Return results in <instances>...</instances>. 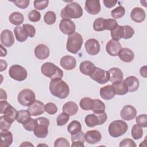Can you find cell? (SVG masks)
<instances>
[{
    "label": "cell",
    "mask_w": 147,
    "mask_h": 147,
    "mask_svg": "<svg viewBox=\"0 0 147 147\" xmlns=\"http://www.w3.org/2000/svg\"><path fill=\"white\" fill-rule=\"evenodd\" d=\"M49 91L53 96L59 99H65L69 94L68 85L61 79L51 80L49 83Z\"/></svg>",
    "instance_id": "obj_1"
},
{
    "label": "cell",
    "mask_w": 147,
    "mask_h": 147,
    "mask_svg": "<svg viewBox=\"0 0 147 147\" xmlns=\"http://www.w3.org/2000/svg\"><path fill=\"white\" fill-rule=\"evenodd\" d=\"M83 9L81 6L75 2L67 4L60 12V16L63 19L71 20L79 18L83 15Z\"/></svg>",
    "instance_id": "obj_2"
},
{
    "label": "cell",
    "mask_w": 147,
    "mask_h": 147,
    "mask_svg": "<svg viewBox=\"0 0 147 147\" xmlns=\"http://www.w3.org/2000/svg\"><path fill=\"white\" fill-rule=\"evenodd\" d=\"M41 73L51 80L61 79L63 76V71L57 66L51 62L44 63L41 67Z\"/></svg>",
    "instance_id": "obj_3"
},
{
    "label": "cell",
    "mask_w": 147,
    "mask_h": 147,
    "mask_svg": "<svg viewBox=\"0 0 147 147\" xmlns=\"http://www.w3.org/2000/svg\"><path fill=\"white\" fill-rule=\"evenodd\" d=\"M83 40L82 35L78 32L69 35L67 39L66 48L72 53H77L81 49Z\"/></svg>",
    "instance_id": "obj_4"
},
{
    "label": "cell",
    "mask_w": 147,
    "mask_h": 147,
    "mask_svg": "<svg viewBox=\"0 0 147 147\" xmlns=\"http://www.w3.org/2000/svg\"><path fill=\"white\" fill-rule=\"evenodd\" d=\"M49 120L45 117H39L36 119V125L33 130L34 136L38 138H44L48 134V127Z\"/></svg>",
    "instance_id": "obj_5"
},
{
    "label": "cell",
    "mask_w": 147,
    "mask_h": 147,
    "mask_svg": "<svg viewBox=\"0 0 147 147\" xmlns=\"http://www.w3.org/2000/svg\"><path fill=\"white\" fill-rule=\"evenodd\" d=\"M128 129L127 124L122 120H115L110 123L108 130L109 134L114 138L119 137L123 135Z\"/></svg>",
    "instance_id": "obj_6"
},
{
    "label": "cell",
    "mask_w": 147,
    "mask_h": 147,
    "mask_svg": "<svg viewBox=\"0 0 147 147\" xmlns=\"http://www.w3.org/2000/svg\"><path fill=\"white\" fill-rule=\"evenodd\" d=\"M1 110L0 113L3 114V117L8 122L12 123L15 119H16V116L17 114V110L12 107L6 100L0 101Z\"/></svg>",
    "instance_id": "obj_7"
},
{
    "label": "cell",
    "mask_w": 147,
    "mask_h": 147,
    "mask_svg": "<svg viewBox=\"0 0 147 147\" xmlns=\"http://www.w3.org/2000/svg\"><path fill=\"white\" fill-rule=\"evenodd\" d=\"M17 100L22 106H29L36 100L35 94L30 89H23L18 93Z\"/></svg>",
    "instance_id": "obj_8"
},
{
    "label": "cell",
    "mask_w": 147,
    "mask_h": 147,
    "mask_svg": "<svg viewBox=\"0 0 147 147\" xmlns=\"http://www.w3.org/2000/svg\"><path fill=\"white\" fill-rule=\"evenodd\" d=\"M9 75L13 79L21 82L24 81L27 78V71L23 67L15 64L11 65L9 70Z\"/></svg>",
    "instance_id": "obj_9"
},
{
    "label": "cell",
    "mask_w": 147,
    "mask_h": 147,
    "mask_svg": "<svg viewBox=\"0 0 147 147\" xmlns=\"http://www.w3.org/2000/svg\"><path fill=\"white\" fill-rule=\"evenodd\" d=\"M90 77L98 83L102 84L109 82L110 78L108 71H105L99 67H95L93 73Z\"/></svg>",
    "instance_id": "obj_10"
},
{
    "label": "cell",
    "mask_w": 147,
    "mask_h": 147,
    "mask_svg": "<svg viewBox=\"0 0 147 147\" xmlns=\"http://www.w3.org/2000/svg\"><path fill=\"white\" fill-rule=\"evenodd\" d=\"M59 29L63 34L69 36L75 32L76 26L71 20L62 19L59 24Z\"/></svg>",
    "instance_id": "obj_11"
},
{
    "label": "cell",
    "mask_w": 147,
    "mask_h": 147,
    "mask_svg": "<svg viewBox=\"0 0 147 147\" xmlns=\"http://www.w3.org/2000/svg\"><path fill=\"white\" fill-rule=\"evenodd\" d=\"M85 48L88 54L91 56L97 55L100 50V45L98 40L95 38H90L85 42Z\"/></svg>",
    "instance_id": "obj_12"
},
{
    "label": "cell",
    "mask_w": 147,
    "mask_h": 147,
    "mask_svg": "<svg viewBox=\"0 0 147 147\" xmlns=\"http://www.w3.org/2000/svg\"><path fill=\"white\" fill-rule=\"evenodd\" d=\"M28 111L32 116L40 115L45 111V105L41 101L36 100L31 105L28 106Z\"/></svg>",
    "instance_id": "obj_13"
},
{
    "label": "cell",
    "mask_w": 147,
    "mask_h": 147,
    "mask_svg": "<svg viewBox=\"0 0 147 147\" xmlns=\"http://www.w3.org/2000/svg\"><path fill=\"white\" fill-rule=\"evenodd\" d=\"M121 117L125 121L133 119L137 115V110L134 107L131 105L125 106L120 112Z\"/></svg>",
    "instance_id": "obj_14"
},
{
    "label": "cell",
    "mask_w": 147,
    "mask_h": 147,
    "mask_svg": "<svg viewBox=\"0 0 147 147\" xmlns=\"http://www.w3.org/2000/svg\"><path fill=\"white\" fill-rule=\"evenodd\" d=\"M84 9L90 14H97L101 9L100 2L98 0H87L85 2Z\"/></svg>",
    "instance_id": "obj_15"
},
{
    "label": "cell",
    "mask_w": 147,
    "mask_h": 147,
    "mask_svg": "<svg viewBox=\"0 0 147 147\" xmlns=\"http://www.w3.org/2000/svg\"><path fill=\"white\" fill-rule=\"evenodd\" d=\"M121 49L122 47L121 43L114 40H109L106 45V52L112 56H118Z\"/></svg>",
    "instance_id": "obj_16"
},
{
    "label": "cell",
    "mask_w": 147,
    "mask_h": 147,
    "mask_svg": "<svg viewBox=\"0 0 147 147\" xmlns=\"http://www.w3.org/2000/svg\"><path fill=\"white\" fill-rule=\"evenodd\" d=\"M1 42L5 47H11L14 43V37L13 32L9 29L3 30L1 34Z\"/></svg>",
    "instance_id": "obj_17"
},
{
    "label": "cell",
    "mask_w": 147,
    "mask_h": 147,
    "mask_svg": "<svg viewBox=\"0 0 147 147\" xmlns=\"http://www.w3.org/2000/svg\"><path fill=\"white\" fill-rule=\"evenodd\" d=\"M85 141L90 144H95L99 142L102 139V135L99 131L92 130L87 131L84 134Z\"/></svg>",
    "instance_id": "obj_18"
},
{
    "label": "cell",
    "mask_w": 147,
    "mask_h": 147,
    "mask_svg": "<svg viewBox=\"0 0 147 147\" xmlns=\"http://www.w3.org/2000/svg\"><path fill=\"white\" fill-rule=\"evenodd\" d=\"M60 64L64 69L72 70L76 65V60L73 56L66 55L61 58Z\"/></svg>",
    "instance_id": "obj_19"
},
{
    "label": "cell",
    "mask_w": 147,
    "mask_h": 147,
    "mask_svg": "<svg viewBox=\"0 0 147 147\" xmlns=\"http://www.w3.org/2000/svg\"><path fill=\"white\" fill-rule=\"evenodd\" d=\"M35 56L40 59L44 60L48 58L50 54L49 48L45 44H39L37 45L34 51Z\"/></svg>",
    "instance_id": "obj_20"
},
{
    "label": "cell",
    "mask_w": 147,
    "mask_h": 147,
    "mask_svg": "<svg viewBox=\"0 0 147 147\" xmlns=\"http://www.w3.org/2000/svg\"><path fill=\"white\" fill-rule=\"evenodd\" d=\"M131 19L137 23H141L143 22L146 17V14L144 9L141 7H134L130 13Z\"/></svg>",
    "instance_id": "obj_21"
},
{
    "label": "cell",
    "mask_w": 147,
    "mask_h": 147,
    "mask_svg": "<svg viewBox=\"0 0 147 147\" xmlns=\"http://www.w3.org/2000/svg\"><path fill=\"white\" fill-rule=\"evenodd\" d=\"M99 94L100 97L105 100H110L116 95L115 89L112 85H107L100 88Z\"/></svg>",
    "instance_id": "obj_22"
},
{
    "label": "cell",
    "mask_w": 147,
    "mask_h": 147,
    "mask_svg": "<svg viewBox=\"0 0 147 147\" xmlns=\"http://www.w3.org/2000/svg\"><path fill=\"white\" fill-rule=\"evenodd\" d=\"M109 80L112 82H117L123 80V75L121 69L117 67H113L109 69Z\"/></svg>",
    "instance_id": "obj_23"
},
{
    "label": "cell",
    "mask_w": 147,
    "mask_h": 147,
    "mask_svg": "<svg viewBox=\"0 0 147 147\" xmlns=\"http://www.w3.org/2000/svg\"><path fill=\"white\" fill-rule=\"evenodd\" d=\"M118 56L122 61L126 63H130L132 61L134 58V52L130 49L127 48H122Z\"/></svg>",
    "instance_id": "obj_24"
},
{
    "label": "cell",
    "mask_w": 147,
    "mask_h": 147,
    "mask_svg": "<svg viewBox=\"0 0 147 147\" xmlns=\"http://www.w3.org/2000/svg\"><path fill=\"white\" fill-rule=\"evenodd\" d=\"M95 66L90 61H84L82 62L79 66V69L81 73L83 74L87 75V76H90L94 72Z\"/></svg>",
    "instance_id": "obj_25"
},
{
    "label": "cell",
    "mask_w": 147,
    "mask_h": 147,
    "mask_svg": "<svg viewBox=\"0 0 147 147\" xmlns=\"http://www.w3.org/2000/svg\"><path fill=\"white\" fill-rule=\"evenodd\" d=\"M124 82L127 85L129 92H133L136 91L140 86V82L138 78L134 76H129L127 77Z\"/></svg>",
    "instance_id": "obj_26"
},
{
    "label": "cell",
    "mask_w": 147,
    "mask_h": 147,
    "mask_svg": "<svg viewBox=\"0 0 147 147\" xmlns=\"http://www.w3.org/2000/svg\"><path fill=\"white\" fill-rule=\"evenodd\" d=\"M1 146L2 147H8L10 146L13 141V137L12 133L8 131H1Z\"/></svg>",
    "instance_id": "obj_27"
},
{
    "label": "cell",
    "mask_w": 147,
    "mask_h": 147,
    "mask_svg": "<svg viewBox=\"0 0 147 147\" xmlns=\"http://www.w3.org/2000/svg\"><path fill=\"white\" fill-rule=\"evenodd\" d=\"M78 105L72 102L69 101L66 102L62 107V110L64 113L68 114L69 116L75 115L78 111Z\"/></svg>",
    "instance_id": "obj_28"
},
{
    "label": "cell",
    "mask_w": 147,
    "mask_h": 147,
    "mask_svg": "<svg viewBox=\"0 0 147 147\" xmlns=\"http://www.w3.org/2000/svg\"><path fill=\"white\" fill-rule=\"evenodd\" d=\"M72 147L84 146V142L85 141L84 134L82 131H80L74 135H71Z\"/></svg>",
    "instance_id": "obj_29"
},
{
    "label": "cell",
    "mask_w": 147,
    "mask_h": 147,
    "mask_svg": "<svg viewBox=\"0 0 147 147\" xmlns=\"http://www.w3.org/2000/svg\"><path fill=\"white\" fill-rule=\"evenodd\" d=\"M115 89V94L118 95H123L127 93L128 89L126 83L124 81H119L113 83L111 84Z\"/></svg>",
    "instance_id": "obj_30"
},
{
    "label": "cell",
    "mask_w": 147,
    "mask_h": 147,
    "mask_svg": "<svg viewBox=\"0 0 147 147\" xmlns=\"http://www.w3.org/2000/svg\"><path fill=\"white\" fill-rule=\"evenodd\" d=\"M16 40L19 42H24L28 37V34L22 26H17L14 29Z\"/></svg>",
    "instance_id": "obj_31"
},
{
    "label": "cell",
    "mask_w": 147,
    "mask_h": 147,
    "mask_svg": "<svg viewBox=\"0 0 147 147\" xmlns=\"http://www.w3.org/2000/svg\"><path fill=\"white\" fill-rule=\"evenodd\" d=\"M85 123L90 127H93L96 125H100L98 115L95 113L87 115L85 118Z\"/></svg>",
    "instance_id": "obj_32"
},
{
    "label": "cell",
    "mask_w": 147,
    "mask_h": 147,
    "mask_svg": "<svg viewBox=\"0 0 147 147\" xmlns=\"http://www.w3.org/2000/svg\"><path fill=\"white\" fill-rule=\"evenodd\" d=\"M9 20L11 24L20 26V25L23 23L24 21V17L22 13L16 11L12 13L10 15L9 17Z\"/></svg>",
    "instance_id": "obj_33"
},
{
    "label": "cell",
    "mask_w": 147,
    "mask_h": 147,
    "mask_svg": "<svg viewBox=\"0 0 147 147\" xmlns=\"http://www.w3.org/2000/svg\"><path fill=\"white\" fill-rule=\"evenodd\" d=\"M82 125L80 122L78 121H72L68 125L67 130L71 135H74L80 131H81Z\"/></svg>",
    "instance_id": "obj_34"
},
{
    "label": "cell",
    "mask_w": 147,
    "mask_h": 147,
    "mask_svg": "<svg viewBox=\"0 0 147 147\" xmlns=\"http://www.w3.org/2000/svg\"><path fill=\"white\" fill-rule=\"evenodd\" d=\"M91 110L95 114L103 113L105 110V105L100 99H94V104Z\"/></svg>",
    "instance_id": "obj_35"
},
{
    "label": "cell",
    "mask_w": 147,
    "mask_h": 147,
    "mask_svg": "<svg viewBox=\"0 0 147 147\" xmlns=\"http://www.w3.org/2000/svg\"><path fill=\"white\" fill-rule=\"evenodd\" d=\"M94 99H92L88 97H85L80 100L79 106L83 110H90L92 109Z\"/></svg>",
    "instance_id": "obj_36"
},
{
    "label": "cell",
    "mask_w": 147,
    "mask_h": 147,
    "mask_svg": "<svg viewBox=\"0 0 147 147\" xmlns=\"http://www.w3.org/2000/svg\"><path fill=\"white\" fill-rule=\"evenodd\" d=\"M31 115L28 110H21L17 112L16 116V120L18 123H23L26 120L29 119Z\"/></svg>",
    "instance_id": "obj_37"
},
{
    "label": "cell",
    "mask_w": 147,
    "mask_h": 147,
    "mask_svg": "<svg viewBox=\"0 0 147 147\" xmlns=\"http://www.w3.org/2000/svg\"><path fill=\"white\" fill-rule=\"evenodd\" d=\"M131 136L134 140H138L142 137L143 129L142 127L137 125H133L131 129Z\"/></svg>",
    "instance_id": "obj_38"
},
{
    "label": "cell",
    "mask_w": 147,
    "mask_h": 147,
    "mask_svg": "<svg viewBox=\"0 0 147 147\" xmlns=\"http://www.w3.org/2000/svg\"><path fill=\"white\" fill-rule=\"evenodd\" d=\"M125 14V9L122 6H119L112 10L111 11V15L113 18L118 19L122 18Z\"/></svg>",
    "instance_id": "obj_39"
},
{
    "label": "cell",
    "mask_w": 147,
    "mask_h": 147,
    "mask_svg": "<svg viewBox=\"0 0 147 147\" xmlns=\"http://www.w3.org/2000/svg\"><path fill=\"white\" fill-rule=\"evenodd\" d=\"M134 34V29L129 25L122 26V38L124 39H129L132 37Z\"/></svg>",
    "instance_id": "obj_40"
},
{
    "label": "cell",
    "mask_w": 147,
    "mask_h": 147,
    "mask_svg": "<svg viewBox=\"0 0 147 147\" xmlns=\"http://www.w3.org/2000/svg\"><path fill=\"white\" fill-rule=\"evenodd\" d=\"M56 20V15L52 11H47L44 16V21L48 25L53 24Z\"/></svg>",
    "instance_id": "obj_41"
},
{
    "label": "cell",
    "mask_w": 147,
    "mask_h": 147,
    "mask_svg": "<svg viewBox=\"0 0 147 147\" xmlns=\"http://www.w3.org/2000/svg\"><path fill=\"white\" fill-rule=\"evenodd\" d=\"M122 26L118 25L114 29L111 31V36L112 40L118 41L122 38Z\"/></svg>",
    "instance_id": "obj_42"
},
{
    "label": "cell",
    "mask_w": 147,
    "mask_h": 147,
    "mask_svg": "<svg viewBox=\"0 0 147 147\" xmlns=\"http://www.w3.org/2000/svg\"><path fill=\"white\" fill-rule=\"evenodd\" d=\"M118 22L115 19H105L104 29L105 30H113L118 26Z\"/></svg>",
    "instance_id": "obj_43"
},
{
    "label": "cell",
    "mask_w": 147,
    "mask_h": 147,
    "mask_svg": "<svg viewBox=\"0 0 147 147\" xmlns=\"http://www.w3.org/2000/svg\"><path fill=\"white\" fill-rule=\"evenodd\" d=\"M69 119V115L64 112L61 113L56 118V123L57 126H63L65 125Z\"/></svg>",
    "instance_id": "obj_44"
},
{
    "label": "cell",
    "mask_w": 147,
    "mask_h": 147,
    "mask_svg": "<svg viewBox=\"0 0 147 147\" xmlns=\"http://www.w3.org/2000/svg\"><path fill=\"white\" fill-rule=\"evenodd\" d=\"M104 21L105 19L103 18L99 17L96 18L93 23L94 30L97 32L104 30Z\"/></svg>",
    "instance_id": "obj_45"
},
{
    "label": "cell",
    "mask_w": 147,
    "mask_h": 147,
    "mask_svg": "<svg viewBox=\"0 0 147 147\" xmlns=\"http://www.w3.org/2000/svg\"><path fill=\"white\" fill-rule=\"evenodd\" d=\"M24 129L29 131H32L36 125V119L30 118L22 123Z\"/></svg>",
    "instance_id": "obj_46"
},
{
    "label": "cell",
    "mask_w": 147,
    "mask_h": 147,
    "mask_svg": "<svg viewBox=\"0 0 147 147\" xmlns=\"http://www.w3.org/2000/svg\"><path fill=\"white\" fill-rule=\"evenodd\" d=\"M136 122L137 124L141 127H147V118L146 114H140L136 117Z\"/></svg>",
    "instance_id": "obj_47"
},
{
    "label": "cell",
    "mask_w": 147,
    "mask_h": 147,
    "mask_svg": "<svg viewBox=\"0 0 147 147\" xmlns=\"http://www.w3.org/2000/svg\"><path fill=\"white\" fill-rule=\"evenodd\" d=\"M28 18L31 22H37L41 18V14L36 10H32L28 14Z\"/></svg>",
    "instance_id": "obj_48"
},
{
    "label": "cell",
    "mask_w": 147,
    "mask_h": 147,
    "mask_svg": "<svg viewBox=\"0 0 147 147\" xmlns=\"http://www.w3.org/2000/svg\"><path fill=\"white\" fill-rule=\"evenodd\" d=\"M45 111L49 114L53 115L57 113V107L55 103L49 102L45 105Z\"/></svg>",
    "instance_id": "obj_49"
},
{
    "label": "cell",
    "mask_w": 147,
    "mask_h": 147,
    "mask_svg": "<svg viewBox=\"0 0 147 147\" xmlns=\"http://www.w3.org/2000/svg\"><path fill=\"white\" fill-rule=\"evenodd\" d=\"M33 3H34V7L36 9L41 10L47 7L49 3V1L48 0L34 1Z\"/></svg>",
    "instance_id": "obj_50"
},
{
    "label": "cell",
    "mask_w": 147,
    "mask_h": 147,
    "mask_svg": "<svg viewBox=\"0 0 147 147\" xmlns=\"http://www.w3.org/2000/svg\"><path fill=\"white\" fill-rule=\"evenodd\" d=\"M22 26L24 27V28L25 29V30H26V33L30 37L33 38L35 36L36 29L33 25L28 24H25L22 25Z\"/></svg>",
    "instance_id": "obj_51"
},
{
    "label": "cell",
    "mask_w": 147,
    "mask_h": 147,
    "mask_svg": "<svg viewBox=\"0 0 147 147\" xmlns=\"http://www.w3.org/2000/svg\"><path fill=\"white\" fill-rule=\"evenodd\" d=\"M70 146L69 142L68 140L63 137L58 138L54 143L55 147H59V146H64V147H69Z\"/></svg>",
    "instance_id": "obj_52"
},
{
    "label": "cell",
    "mask_w": 147,
    "mask_h": 147,
    "mask_svg": "<svg viewBox=\"0 0 147 147\" xmlns=\"http://www.w3.org/2000/svg\"><path fill=\"white\" fill-rule=\"evenodd\" d=\"M11 2H13L17 7L23 9L28 7L30 3L29 0H17Z\"/></svg>",
    "instance_id": "obj_53"
},
{
    "label": "cell",
    "mask_w": 147,
    "mask_h": 147,
    "mask_svg": "<svg viewBox=\"0 0 147 147\" xmlns=\"http://www.w3.org/2000/svg\"><path fill=\"white\" fill-rule=\"evenodd\" d=\"M11 123L8 122L7 121H6L4 118L3 117L2 115L0 117V129L1 131H5V130H8L10 127H11Z\"/></svg>",
    "instance_id": "obj_54"
},
{
    "label": "cell",
    "mask_w": 147,
    "mask_h": 147,
    "mask_svg": "<svg viewBox=\"0 0 147 147\" xmlns=\"http://www.w3.org/2000/svg\"><path fill=\"white\" fill-rule=\"evenodd\" d=\"M119 146L123 147V146H130V147H136L137 146V145L134 142V141L130 139V138H125L122 140Z\"/></svg>",
    "instance_id": "obj_55"
},
{
    "label": "cell",
    "mask_w": 147,
    "mask_h": 147,
    "mask_svg": "<svg viewBox=\"0 0 147 147\" xmlns=\"http://www.w3.org/2000/svg\"><path fill=\"white\" fill-rule=\"evenodd\" d=\"M104 5L107 7V8H111L114 7L117 3L118 2L117 1H109V0H104L103 1Z\"/></svg>",
    "instance_id": "obj_56"
},
{
    "label": "cell",
    "mask_w": 147,
    "mask_h": 147,
    "mask_svg": "<svg viewBox=\"0 0 147 147\" xmlns=\"http://www.w3.org/2000/svg\"><path fill=\"white\" fill-rule=\"evenodd\" d=\"M7 66V63L6 61L1 59V64H0V67H1V69H0V71L1 72H2L3 71L5 70L6 67Z\"/></svg>",
    "instance_id": "obj_57"
},
{
    "label": "cell",
    "mask_w": 147,
    "mask_h": 147,
    "mask_svg": "<svg viewBox=\"0 0 147 147\" xmlns=\"http://www.w3.org/2000/svg\"><path fill=\"white\" fill-rule=\"evenodd\" d=\"M1 91V101L2 100H6L7 99V94L5 91H4L2 88L0 89Z\"/></svg>",
    "instance_id": "obj_58"
},
{
    "label": "cell",
    "mask_w": 147,
    "mask_h": 147,
    "mask_svg": "<svg viewBox=\"0 0 147 147\" xmlns=\"http://www.w3.org/2000/svg\"><path fill=\"white\" fill-rule=\"evenodd\" d=\"M140 73L142 76H143L144 78H146V66L142 67L140 68Z\"/></svg>",
    "instance_id": "obj_59"
},
{
    "label": "cell",
    "mask_w": 147,
    "mask_h": 147,
    "mask_svg": "<svg viewBox=\"0 0 147 147\" xmlns=\"http://www.w3.org/2000/svg\"><path fill=\"white\" fill-rule=\"evenodd\" d=\"M0 46H1V57L5 56L7 54V51L5 48L3 47L2 44H1Z\"/></svg>",
    "instance_id": "obj_60"
},
{
    "label": "cell",
    "mask_w": 147,
    "mask_h": 147,
    "mask_svg": "<svg viewBox=\"0 0 147 147\" xmlns=\"http://www.w3.org/2000/svg\"><path fill=\"white\" fill-rule=\"evenodd\" d=\"M20 146H34V145L29 142H24L20 145Z\"/></svg>",
    "instance_id": "obj_61"
}]
</instances>
